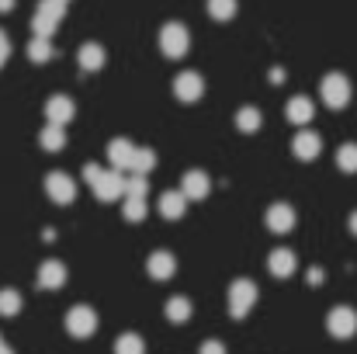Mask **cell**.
Returning <instances> with one entry per match:
<instances>
[{
  "mask_svg": "<svg viewBox=\"0 0 357 354\" xmlns=\"http://www.w3.org/2000/svg\"><path fill=\"white\" fill-rule=\"evenodd\" d=\"M14 7V0H0V10H10Z\"/></svg>",
  "mask_w": 357,
  "mask_h": 354,
  "instance_id": "obj_36",
  "label": "cell"
},
{
  "mask_svg": "<svg viewBox=\"0 0 357 354\" xmlns=\"http://www.w3.org/2000/svg\"><path fill=\"white\" fill-rule=\"evenodd\" d=\"M174 94L191 105V101H198V98L205 94V80H202L198 73H181V77L174 80Z\"/></svg>",
  "mask_w": 357,
  "mask_h": 354,
  "instance_id": "obj_11",
  "label": "cell"
},
{
  "mask_svg": "<svg viewBox=\"0 0 357 354\" xmlns=\"http://www.w3.org/2000/svg\"><path fill=\"white\" fill-rule=\"evenodd\" d=\"M319 94H323L326 108H344V105L351 101V80H347L344 73H330V77H323Z\"/></svg>",
  "mask_w": 357,
  "mask_h": 354,
  "instance_id": "obj_4",
  "label": "cell"
},
{
  "mask_svg": "<svg viewBox=\"0 0 357 354\" xmlns=\"http://www.w3.org/2000/svg\"><path fill=\"white\" fill-rule=\"evenodd\" d=\"M45 191H49V198L52 202H59V205H70L73 198H77V181L70 177V174H49L45 177Z\"/></svg>",
  "mask_w": 357,
  "mask_h": 354,
  "instance_id": "obj_8",
  "label": "cell"
},
{
  "mask_svg": "<svg viewBox=\"0 0 357 354\" xmlns=\"http://www.w3.org/2000/svg\"><path fill=\"white\" fill-rule=\"evenodd\" d=\"M236 128L239 132H257V128H260V112H257V108H250V105H246V108H239L236 112Z\"/></svg>",
  "mask_w": 357,
  "mask_h": 354,
  "instance_id": "obj_28",
  "label": "cell"
},
{
  "mask_svg": "<svg viewBox=\"0 0 357 354\" xmlns=\"http://www.w3.org/2000/svg\"><path fill=\"white\" fill-rule=\"evenodd\" d=\"M149 184H146V174H128L125 177V195H135V198H146Z\"/></svg>",
  "mask_w": 357,
  "mask_h": 354,
  "instance_id": "obj_31",
  "label": "cell"
},
{
  "mask_svg": "<svg viewBox=\"0 0 357 354\" xmlns=\"http://www.w3.org/2000/svg\"><path fill=\"white\" fill-rule=\"evenodd\" d=\"M0 354H14V351H10V348H7V344H0Z\"/></svg>",
  "mask_w": 357,
  "mask_h": 354,
  "instance_id": "obj_37",
  "label": "cell"
},
{
  "mask_svg": "<svg viewBox=\"0 0 357 354\" xmlns=\"http://www.w3.org/2000/svg\"><path fill=\"white\" fill-rule=\"evenodd\" d=\"M105 49L98 45V42H87L80 52H77V63H80V70H87V73H94V70H101L105 66Z\"/></svg>",
  "mask_w": 357,
  "mask_h": 354,
  "instance_id": "obj_19",
  "label": "cell"
},
{
  "mask_svg": "<svg viewBox=\"0 0 357 354\" xmlns=\"http://www.w3.org/2000/svg\"><path fill=\"white\" fill-rule=\"evenodd\" d=\"M202 354H226V344H222V341H205V344H202Z\"/></svg>",
  "mask_w": 357,
  "mask_h": 354,
  "instance_id": "obj_32",
  "label": "cell"
},
{
  "mask_svg": "<svg viewBox=\"0 0 357 354\" xmlns=\"http://www.w3.org/2000/svg\"><path fill=\"white\" fill-rule=\"evenodd\" d=\"M312 115H316V108H312L309 98H291V101H288V121L305 125V121H312Z\"/></svg>",
  "mask_w": 357,
  "mask_h": 354,
  "instance_id": "obj_21",
  "label": "cell"
},
{
  "mask_svg": "<svg viewBox=\"0 0 357 354\" xmlns=\"http://www.w3.org/2000/svg\"><path fill=\"white\" fill-rule=\"evenodd\" d=\"M52 52H56V49H52V42H49V38H42V35H35V38L28 42V59H31V63H49V59H52Z\"/></svg>",
  "mask_w": 357,
  "mask_h": 354,
  "instance_id": "obj_22",
  "label": "cell"
},
{
  "mask_svg": "<svg viewBox=\"0 0 357 354\" xmlns=\"http://www.w3.org/2000/svg\"><path fill=\"white\" fill-rule=\"evenodd\" d=\"M309 281H312V285H319V281H323V271H319V267H312V271H309Z\"/></svg>",
  "mask_w": 357,
  "mask_h": 354,
  "instance_id": "obj_34",
  "label": "cell"
},
{
  "mask_svg": "<svg viewBox=\"0 0 357 354\" xmlns=\"http://www.w3.org/2000/svg\"><path fill=\"white\" fill-rule=\"evenodd\" d=\"M160 49H163V56L181 59V56L191 49V31H188L184 24H177V21L163 24V31H160Z\"/></svg>",
  "mask_w": 357,
  "mask_h": 354,
  "instance_id": "obj_2",
  "label": "cell"
},
{
  "mask_svg": "<svg viewBox=\"0 0 357 354\" xmlns=\"http://www.w3.org/2000/svg\"><path fill=\"white\" fill-rule=\"evenodd\" d=\"M181 191H184L188 202H198V198H205V195L212 191V181H208L205 170H188V174L181 177Z\"/></svg>",
  "mask_w": 357,
  "mask_h": 354,
  "instance_id": "obj_9",
  "label": "cell"
},
{
  "mask_svg": "<svg viewBox=\"0 0 357 354\" xmlns=\"http://www.w3.org/2000/svg\"><path fill=\"white\" fill-rule=\"evenodd\" d=\"M295 267H298V257H295L288 246L271 250V257H267V271H271L274 278H291V274H295Z\"/></svg>",
  "mask_w": 357,
  "mask_h": 354,
  "instance_id": "obj_10",
  "label": "cell"
},
{
  "mask_svg": "<svg viewBox=\"0 0 357 354\" xmlns=\"http://www.w3.org/2000/svg\"><path fill=\"white\" fill-rule=\"evenodd\" d=\"M153 167H156V153H153V149H135L128 174H149Z\"/></svg>",
  "mask_w": 357,
  "mask_h": 354,
  "instance_id": "obj_25",
  "label": "cell"
},
{
  "mask_svg": "<svg viewBox=\"0 0 357 354\" xmlns=\"http://www.w3.org/2000/svg\"><path fill=\"white\" fill-rule=\"evenodd\" d=\"M156 209H160L163 219H181L188 212V198H184V191H163Z\"/></svg>",
  "mask_w": 357,
  "mask_h": 354,
  "instance_id": "obj_17",
  "label": "cell"
},
{
  "mask_svg": "<svg viewBox=\"0 0 357 354\" xmlns=\"http://www.w3.org/2000/svg\"><path fill=\"white\" fill-rule=\"evenodd\" d=\"M63 14H66V0H38V7H35V17H31V28H35V35H42V38H52V31L59 28Z\"/></svg>",
  "mask_w": 357,
  "mask_h": 354,
  "instance_id": "obj_1",
  "label": "cell"
},
{
  "mask_svg": "<svg viewBox=\"0 0 357 354\" xmlns=\"http://www.w3.org/2000/svg\"><path fill=\"white\" fill-rule=\"evenodd\" d=\"M66 330H70V337H77V341L91 337V334L98 330V313H94L91 306H73V309L66 313Z\"/></svg>",
  "mask_w": 357,
  "mask_h": 354,
  "instance_id": "obj_5",
  "label": "cell"
},
{
  "mask_svg": "<svg viewBox=\"0 0 357 354\" xmlns=\"http://www.w3.org/2000/svg\"><path fill=\"white\" fill-rule=\"evenodd\" d=\"M42 146L52 149V153L63 149V146H66V132H63V125H52V121H49V125L42 128Z\"/></svg>",
  "mask_w": 357,
  "mask_h": 354,
  "instance_id": "obj_24",
  "label": "cell"
},
{
  "mask_svg": "<svg viewBox=\"0 0 357 354\" xmlns=\"http://www.w3.org/2000/svg\"><path fill=\"white\" fill-rule=\"evenodd\" d=\"M191 313H195V306H191V299H184V295H174V299L167 302V320H170V323H188Z\"/></svg>",
  "mask_w": 357,
  "mask_h": 354,
  "instance_id": "obj_20",
  "label": "cell"
},
{
  "mask_svg": "<svg viewBox=\"0 0 357 354\" xmlns=\"http://www.w3.org/2000/svg\"><path fill=\"white\" fill-rule=\"evenodd\" d=\"M91 188H94V195L101 198V202H115V198H121L125 195V177H121V170H105L101 167V174L91 181Z\"/></svg>",
  "mask_w": 357,
  "mask_h": 354,
  "instance_id": "obj_6",
  "label": "cell"
},
{
  "mask_svg": "<svg viewBox=\"0 0 357 354\" xmlns=\"http://www.w3.org/2000/svg\"><path fill=\"white\" fill-rule=\"evenodd\" d=\"M319 149H323V139H319L316 132H298L295 142H291V153H295L298 160H316Z\"/></svg>",
  "mask_w": 357,
  "mask_h": 354,
  "instance_id": "obj_16",
  "label": "cell"
},
{
  "mask_svg": "<svg viewBox=\"0 0 357 354\" xmlns=\"http://www.w3.org/2000/svg\"><path fill=\"white\" fill-rule=\"evenodd\" d=\"M208 14L215 21H229L236 14V0H208Z\"/></svg>",
  "mask_w": 357,
  "mask_h": 354,
  "instance_id": "obj_30",
  "label": "cell"
},
{
  "mask_svg": "<svg viewBox=\"0 0 357 354\" xmlns=\"http://www.w3.org/2000/svg\"><path fill=\"white\" fill-rule=\"evenodd\" d=\"M73 115H77V108H73V101H70L66 94H56V98L45 101V118H49L52 125H66Z\"/></svg>",
  "mask_w": 357,
  "mask_h": 354,
  "instance_id": "obj_14",
  "label": "cell"
},
{
  "mask_svg": "<svg viewBox=\"0 0 357 354\" xmlns=\"http://www.w3.org/2000/svg\"><path fill=\"white\" fill-rule=\"evenodd\" d=\"M63 285H66V267H63L59 260H45V264L38 267V288L56 292V288H63Z\"/></svg>",
  "mask_w": 357,
  "mask_h": 354,
  "instance_id": "obj_15",
  "label": "cell"
},
{
  "mask_svg": "<svg viewBox=\"0 0 357 354\" xmlns=\"http://www.w3.org/2000/svg\"><path fill=\"white\" fill-rule=\"evenodd\" d=\"M351 233L357 236V212H351Z\"/></svg>",
  "mask_w": 357,
  "mask_h": 354,
  "instance_id": "obj_35",
  "label": "cell"
},
{
  "mask_svg": "<svg viewBox=\"0 0 357 354\" xmlns=\"http://www.w3.org/2000/svg\"><path fill=\"white\" fill-rule=\"evenodd\" d=\"M146 271H149V278H156V281H167V278H174V271H177V260H174V253H167V250H156V253H149V260H146Z\"/></svg>",
  "mask_w": 357,
  "mask_h": 354,
  "instance_id": "obj_12",
  "label": "cell"
},
{
  "mask_svg": "<svg viewBox=\"0 0 357 354\" xmlns=\"http://www.w3.org/2000/svg\"><path fill=\"white\" fill-rule=\"evenodd\" d=\"M337 167L344 174H357V142H344L337 149Z\"/></svg>",
  "mask_w": 357,
  "mask_h": 354,
  "instance_id": "obj_23",
  "label": "cell"
},
{
  "mask_svg": "<svg viewBox=\"0 0 357 354\" xmlns=\"http://www.w3.org/2000/svg\"><path fill=\"white\" fill-rule=\"evenodd\" d=\"M253 302H257V285L250 278H239L229 285V316L233 320H243L253 309Z\"/></svg>",
  "mask_w": 357,
  "mask_h": 354,
  "instance_id": "obj_3",
  "label": "cell"
},
{
  "mask_svg": "<svg viewBox=\"0 0 357 354\" xmlns=\"http://www.w3.org/2000/svg\"><path fill=\"white\" fill-rule=\"evenodd\" d=\"M21 313V295L14 288H3L0 292V316H17Z\"/></svg>",
  "mask_w": 357,
  "mask_h": 354,
  "instance_id": "obj_29",
  "label": "cell"
},
{
  "mask_svg": "<svg viewBox=\"0 0 357 354\" xmlns=\"http://www.w3.org/2000/svg\"><path fill=\"white\" fill-rule=\"evenodd\" d=\"M115 354H146V344L139 334H121L115 341Z\"/></svg>",
  "mask_w": 357,
  "mask_h": 354,
  "instance_id": "obj_26",
  "label": "cell"
},
{
  "mask_svg": "<svg viewBox=\"0 0 357 354\" xmlns=\"http://www.w3.org/2000/svg\"><path fill=\"white\" fill-rule=\"evenodd\" d=\"M125 219L128 223H142L146 219V198H135V195H125Z\"/></svg>",
  "mask_w": 357,
  "mask_h": 354,
  "instance_id": "obj_27",
  "label": "cell"
},
{
  "mask_svg": "<svg viewBox=\"0 0 357 354\" xmlns=\"http://www.w3.org/2000/svg\"><path fill=\"white\" fill-rule=\"evenodd\" d=\"M291 226H295V209H291V205L278 202V205L267 209V230H271V233H288Z\"/></svg>",
  "mask_w": 357,
  "mask_h": 354,
  "instance_id": "obj_13",
  "label": "cell"
},
{
  "mask_svg": "<svg viewBox=\"0 0 357 354\" xmlns=\"http://www.w3.org/2000/svg\"><path fill=\"white\" fill-rule=\"evenodd\" d=\"M326 330H330L337 341L354 337L357 334V313L351 309V306H337V309H330V316H326Z\"/></svg>",
  "mask_w": 357,
  "mask_h": 354,
  "instance_id": "obj_7",
  "label": "cell"
},
{
  "mask_svg": "<svg viewBox=\"0 0 357 354\" xmlns=\"http://www.w3.org/2000/svg\"><path fill=\"white\" fill-rule=\"evenodd\" d=\"M132 156H135L132 139H115V142L108 146V160H112L115 170H128V167H132Z\"/></svg>",
  "mask_w": 357,
  "mask_h": 354,
  "instance_id": "obj_18",
  "label": "cell"
},
{
  "mask_svg": "<svg viewBox=\"0 0 357 354\" xmlns=\"http://www.w3.org/2000/svg\"><path fill=\"white\" fill-rule=\"evenodd\" d=\"M0 344H3V337H0Z\"/></svg>",
  "mask_w": 357,
  "mask_h": 354,
  "instance_id": "obj_38",
  "label": "cell"
},
{
  "mask_svg": "<svg viewBox=\"0 0 357 354\" xmlns=\"http://www.w3.org/2000/svg\"><path fill=\"white\" fill-rule=\"evenodd\" d=\"M7 56H10V38L3 35V28H0V66L7 63Z\"/></svg>",
  "mask_w": 357,
  "mask_h": 354,
  "instance_id": "obj_33",
  "label": "cell"
}]
</instances>
